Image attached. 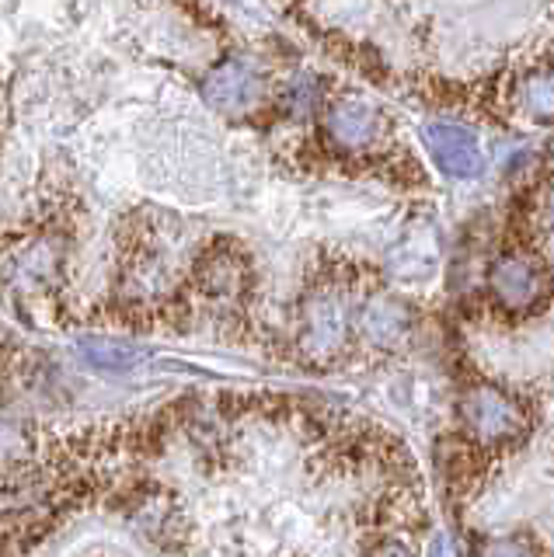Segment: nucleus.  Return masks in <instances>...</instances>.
<instances>
[{
    "label": "nucleus",
    "instance_id": "obj_1",
    "mask_svg": "<svg viewBox=\"0 0 554 557\" xmlns=\"http://www.w3.org/2000/svg\"><path fill=\"white\" fill-rule=\"evenodd\" d=\"M362 272L349 261H328L307 283L297 307V331L293 345L307 366L315 370H335L356 348V310L362 296L377 289V283L362 286Z\"/></svg>",
    "mask_w": 554,
    "mask_h": 557
},
{
    "label": "nucleus",
    "instance_id": "obj_2",
    "mask_svg": "<svg viewBox=\"0 0 554 557\" xmlns=\"http://www.w3.org/2000/svg\"><path fill=\"white\" fill-rule=\"evenodd\" d=\"M537 414L527 397L498 383H471L457 400V425L464 446L478 460L519 449L533 432Z\"/></svg>",
    "mask_w": 554,
    "mask_h": 557
},
{
    "label": "nucleus",
    "instance_id": "obj_3",
    "mask_svg": "<svg viewBox=\"0 0 554 557\" xmlns=\"http://www.w3.org/2000/svg\"><path fill=\"white\" fill-rule=\"evenodd\" d=\"M182 286L185 296L206 304L213 313H245L248 296L255 289V265L241 244L220 237L196 255Z\"/></svg>",
    "mask_w": 554,
    "mask_h": 557
},
{
    "label": "nucleus",
    "instance_id": "obj_4",
    "mask_svg": "<svg viewBox=\"0 0 554 557\" xmlns=\"http://www.w3.org/2000/svg\"><path fill=\"white\" fill-rule=\"evenodd\" d=\"M484 289H489V300L502 318H533L551 304L547 258L530 248L502 251L498 258H492Z\"/></svg>",
    "mask_w": 554,
    "mask_h": 557
},
{
    "label": "nucleus",
    "instance_id": "obj_5",
    "mask_svg": "<svg viewBox=\"0 0 554 557\" xmlns=\"http://www.w3.org/2000/svg\"><path fill=\"white\" fill-rule=\"evenodd\" d=\"M411 307L394 300L384 289H370L356 310V342L370 348H402L411 338Z\"/></svg>",
    "mask_w": 554,
    "mask_h": 557
},
{
    "label": "nucleus",
    "instance_id": "obj_6",
    "mask_svg": "<svg viewBox=\"0 0 554 557\" xmlns=\"http://www.w3.org/2000/svg\"><path fill=\"white\" fill-rule=\"evenodd\" d=\"M328 136L332 144L342 150H373L384 136V115H380L370 101H359V98H342L328 109Z\"/></svg>",
    "mask_w": 554,
    "mask_h": 557
},
{
    "label": "nucleus",
    "instance_id": "obj_7",
    "mask_svg": "<svg viewBox=\"0 0 554 557\" xmlns=\"http://www.w3.org/2000/svg\"><path fill=\"white\" fill-rule=\"evenodd\" d=\"M426 147L450 178H478L484 168V153L478 147V136L464 126H454V122H436V126H429Z\"/></svg>",
    "mask_w": 554,
    "mask_h": 557
},
{
    "label": "nucleus",
    "instance_id": "obj_8",
    "mask_svg": "<svg viewBox=\"0 0 554 557\" xmlns=\"http://www.w3.org/2000/svg\"><path fill=\"white\" fill-rule=\"evenodd\" d=\"M258 91H262V81H258L255 66H248L245 60L220 63L202 81V98L217 112H248L258 101Z\"/></svg>",
    "mask_w": 554,
    "mask_h": 557
},
{
    "label": "nucleus",
    "instance_id": "obj_9",
    "mask_svg": "<svg viewBox=\"0 0 554 557\" xmlns=\"http://www.w3.org/2000/svg\"><path fill=\"white\" fill-rule=\"evenodd\" d=\"M77 348H81V356L95 366V370H106V373H133L136 366H144L150 359V352L144 345L115 342V338H88V342H81Z\"/></svg>",
    "mask_w": 554,
    "mask_h": 557
},
{
    "label": "nucleus",
    "instance_id": "obj_10",
    "mask_svg": "<svg viewBox=\"0 0 554 557\" xmlns=\"http://www.w3.org/2000/svg\"><path fill=\"white\" fill-rule=\"evenodd\" d=\"M516 101L527 115H537L541 122L551 119V74L547 70H530L516 84Z\"/></svg>",
    "mask_w": 554,
    "mask_h": 557
},
{
    "label": "nucleus",
    "instance_id": "obj_11",
    "mask_svg": "<svg viewBox=\"0 0 554 557\" xmlns=\"http://www.w3.org/2000/svg\"><path fill=\"white\" fill-rule=\"evenodd\" d=\"M481 557H547V554L530 536H506V540H492V544H484Z\"/></svg>",
    "mask_w": 554,
    "mask_h": 557
}]
</instances>
